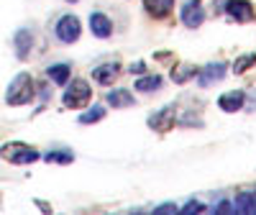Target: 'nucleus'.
<instances>
[{
	"label": "nucleus",
	"mask_w": 256,
	"mask_h": 215,
	"mask_svg": "<svg viewBox=\"0 0 256 215\" xmlns=\"http://www.w3.org/2000/svg\"><path fill=\"white\" fill-rule=\"evenodd\" d=\"M67 3H77V0H67Z\"/></svg>",
	"instance_id": "393cba45"
},
{
	"label": "nucleus",
	"mask_w": 256,
	"mask_h": 215,
	"mask_svg": "<svg viewBox=\"0 0 256 215\" xmlns=\"http://www.w3.org/2000/svg\"><path fill=\"white\" fill-rule=\"evenodd\" d=\"M174 6V0H144V8L148 16H154V18H164L169 10H172Z\"/></svg>",
	"instance_id": "ddd939ff"
},
{
	"label": "nucleus",
	"mask_w": 256,
	"mask_h": 215,
	"mask_svg": "<svg viewBox=\"0 0 256 215\" xmlns=\"http://www.w3.org/2000/svg\"><path fill=\"white\" fill-rule=\"evenodd\" d=\"M90 31L98 38H108L113 34V24L105 13H90Z\"/></svg>",
	"instance_id": "0eeeda50"
},
{
	"label": "nucleus",
	"mask_w": 256,
	"mask_h": 215,
	"mask_svg": "<svg viewBox=\"0 0 256 215\" xmlns=\"http://www.w3.org/2000/svg\"><path fill=\"white\" fill-rule=\"evenodd\" d=\"M36 90H34V77L28 72H20L16 74V80L8 84V95H6V102L18 108V105H28L34 100Z\"/></svg>",
	"instance_id": "f257e3e1"
},
{
	"label": "nucleus",
	"mask_w": 256,
	"mask_h": 215,
	"mask_svg": "<svg viewBox=\"0 0 256 215\" xmlns=\"http://www.w3.org/2000/svg\"><path fill=\"white\" fill-rule=\"evenodd\" d=\"M195 74H200V70H195V67H180V70H172V80L177 82V84H182V82H187L190 77H195Z\"/></svg>",
	"instance_id": "6ab92c4d"
},
{
	"label": "nucleus",
	"mask_w": 256,
	"mask_h": 215,
	"mask_svg": "<svg viewBox=\"0 0 256 215\" xmlns=\"http://www.w3.org/2000/svg\"><path fill=\"white\" fill-rule=\"evenodd\" d=\"M3 156L10 164H31V162L38 159V152H36V148H31V146H26V144L16 141V144H6L3 146Z\"/></svg>",
	"instance_id": "7ed1b4c3"
},
{
	"label": "nucleus",
	"mask_w": 256,
	"mask_h": 215,
	"mask_svg": "<svg viewBox=\"0 0 256 215\" xmlns=\"http://www.w3.org/2000/svg\"><path fill=\"white\" fill-rule=\"evenodd\" d=\"M162 88V77L159 74H148V77H141L136 82V90L141 92H152V90H159Z\"/></svg>",
	"instance_id": "f3484780"
},
{
	"label": "nucleus",
	"mask_w": 256,
	"mask_h": 215,
	"mask_svg": "<svg viewBox=\"0 0 256 215\" xmlns=\"http://www.w3.org/2000/svg\"><path fill=\"white\" fill-rule=\"evenodd\" d=\"M180 18H182V24H184L187 28H198L202 20H205V8H202V3H200V0H187V3L182 6V10H180Z\"/></svg>",
	"instance_id": "39448f33"
},
{
	"label": "nucleus",
	"mask_w": 256,
	"mask_h": 215,
	"mask_svg": "<svg viewBox=\"0 0 256 215\" xmlns=\"http://www.w3.org/2000/svg\"><path fill=\"white\" fill-rule=\"evenodd\" d=\"M233 208H236V212H256V198L251 192H241L236 202H233Z\"/></svg>",
	"instance_id": "dca6fc26"
},
{
	"label": "nucleus",
	"mask_w": 256,
	"mask_h": 215,
	"mask_svg": "<svg viewBox=\"0 0 256 215\" xmlns=\"http://www.w3.org/2000/svg\"><path fill=\"white\" fill-rule=\"evenodd\" d=\"M172 126H174V110L172 108H162L159 113H154L148 118V128H154V131H169Z\"/></svg>",
	"instance_id": "6e6552de"
},
{
	"label": "nucleus",
	"mask_w": 256,
	"mask_h": 215,
	"mask_svg": "<svg viewBox=\"0 0 256 215\" xmlns=\"http://www.w3.org/2000/svg\"><path fill=\"white\" fill-rule=\"evenodd\" d=\"M226 10L233 20H238V24H248V20H254V16H256V10H254V6L248 3V0H228Z\"/></svg>",
	"instance_id": "423d86ee"
},
{
	"label": "nucleus",
	"mask_w": 256,
	"mask_h": 215,
	"mask_svg": "<svg viewBox=\"0 0 256 215\" xmlns=\"http://www.w3.org/2000/svg\"><path fill=\"white\" fill-rule=\"evenodd\" d=\"M70 64H54V67H49L46 70V74H49V80L52 82H56V84H67V80H70Z\"/></svg>",
	"instance_id": "2eb2a0df"
},
{
	"label": "nucleus",
	"mask_w": 256,
	"mask_h": 215,
	"mask_svg": "<svg viewBox=\"0 0 256 215\" xmlns=\"http://www.w3.org/2000/svg\"><path fill=\"white\" fill-rule=\"evenodd\" d=\"M90 98H92V90H90L88 80H72V84L64 90L62 102H64V108H72V110H77V108L88 105Z\"/></svg>",
	"instance_id": "f03ea898"
},
{
	"label": "nucleus",
	"mask_w": 256,
	"mask_h": 215,
	"mask_svg": "<svg viewBox=\"0 0 256 215\" xmlns=\"http://www.w3.org/2000/svg\"><path fill=\"white\" fill-rule=\"evenodd\" d=\"M200 210H202V202H198V200H190V202H187L180 212H182V215H192V212H200Z\"/></svg>",
	"instance_id": "4be33fe9"
},
{
	"label": "nucleus",
	"mask_w": 256,
	"mask_h": 215,
	"mask_svg": "<svg viewBox=\"0 0 256 215\" xmlns=\"http://www.w3.org/2000/svg\"><path fill=\"white\" fill-rule=\"evenodd\" d=\"M251 64H256V54H244V56H238L236 62H233V72L236 74H241V72H246Z\"/></svg>",
	"instance_id": "aec40b11"
},
{
	"label": "nucleus",
	"mask_w": 256,
	"mask_h": 215,
	"mask_svg": "<svg viewBox=\"0 0 256 215\" xmlns=\"http://www.w3.org/2000/svg\"><path fill=\"white\" fill-rule=\"evenodd\" d=\"M102 118H105V108H102V105H95V108H90L88 113L80 116V123H98V120H102Z\"/></svg>",
	"instance_id": "a211bd4d"
},
{
	"label": "nucleus",
	"mask_w": 256,
	"mask_h": 215,
	"mask_svg": "<svg viewBox=\"0 0 256 215\" xmlns=\"http://www.w3.org/2000/svg\"><path fill=\"white\" fill-rule=\"evenodd\" d=\"M44 159L46 162H56V164H70V162H74V154L72 152H49Z\"/></svg>",
	"instance_id": "412c9836"
},
{
	"label": "nucleus",
	"mask_w": 256,
	"mask_h": 215,
	"mask_svg": "<svg viewBox=\"0 0 256 215\" xmlns=\"http://www.w3.org/2000/svg\"><path fill=\"white\" fill-rule=\"evenodd\" d=\"M154 212H159V215H166V212H177V205H174V202H166V205H159Z\"/></svg>",
	"instance_id": "5701e85b"
},
{
	"label": "nucleus",
	"mask_w": 256,
	"mask_h": 215,
	"mask_svg": "<svg viewBox=\"0 0 256 215\" xmlns=\"http://www.w3.org/2000/svg\"><path fill=\"white\" fill-rule=\"evenodd\" d=\"M56 38L59 41H64V44H74V41L80 38V34H82V26H80V18L77 16H62L59 20H56Z\"/></svg>",
	"instance_id": "20e7f679"
},
{
	"label": "nucleus",
	"mask_w": 256,
	"mask_h": 215,
	"mask_svg": "<svg viewBox=\"0 0 256 215\" xmlns=\"http://www.w3.org/2000/svg\"><path fill=\"white\" fill-rule=\"evenodd\" d=\"M226 77V64H208V67L200 72V84L202 88H208V84H212V82H220Z\"/></svg>",
	"instance_id": "9b49d317"
},
{
	"label": "nucleus",
	"mask_w": 256,
	"mask_h": 215,
	"mask_svg": "<svg viewBox=\"0 0 256 215\" xmlns=\"http://www.w3.org/2000/svg\"><path fill=\"white\" fill-rule=\"evenodd\" d=\"M118 72H120L118 62H108V64H100V67L92 70V80L100 82V84H110L118 77Z\"/></svg>",
	"instance_id": "9d476101"
},
{
	"label": "nucleus",
	"mask_w": 256,
	"mask_h": 215,
	"mask_svg": "<svg viewBox=\"0 0 256 215\" xmlns=\"http://www.w3.org/2000/svg\"><path fill=\"white\" fill-rule=\"evenodd\" d=\"M108 105L113 108H128V105H134V95L128 92L126 88H116L108 92Z\"/></svg>",
	"instance_id": "4468645a"
},
{
	"label": "nucleus",
	"mask_w": 256,
	"mask_h": 215,
	"mask_svg": "<svg viewBox=\"0 0 256 215\" xmlns=\"http://www.w3.org/2000/svg\"><path fill=\"white\" fill-rule=\"evenodd\" d=\"M241 105H244V92H241V90H236V92H226V95L218 98V108H220V110H226V113H236V110H241Z\"/></svg>",
	"instance_id": "f8f14e48"
},
{
	"label": "nucleus",
	"mask_w": 256,
	"mask_h": 215,
	"mask_svg": "<svg viewBox=\"0 0 256 215\" xmlns=\"http://www.w3.org/2000/svg\"><path fill=\"white\" fill-rule=\"evenodd\" d=\"M31 44H34V36H31L28 28L16 31V36H13V46H16V56H18V59H28V49H31Z\"/></svg>",
	"instance_id": "1a4fd4ad"
},
{
	"label": "nucleus",
	"mask_w": 256,
	"mask_h": 215,
	"mask_svg": "<svg viewBox=\"0 0 256 215\" xmlns=\"http://www.w3.org/2000/svg\"><path fill=\"white\" fill-rule=\"evenodd\" d=\"M128 72H131V74H141V72H144V62L131 64V67H128Z\"/></svg>",
	"instance_id": "b1692460"
}]
</instances>
